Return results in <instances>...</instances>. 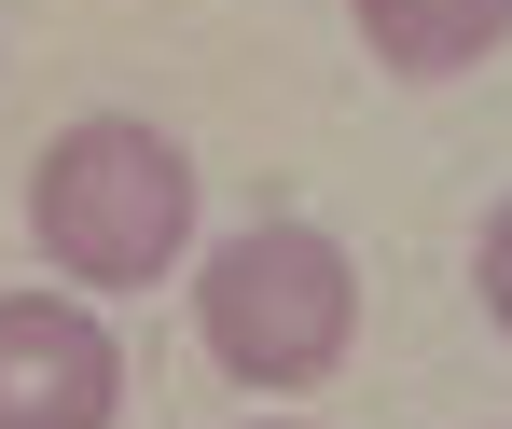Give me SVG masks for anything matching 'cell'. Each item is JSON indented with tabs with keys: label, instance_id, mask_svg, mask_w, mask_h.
<instances>
[{
	"label": "cell",
	"instance_id": "obj_2",
	"mask_svg": "<svg viewBox=\"0 0 512 429\" xmlns=\"http://www.w3.org/2000/svg\"><path fill=\"white\" fill-rule=\"evenodd\" d=\"M194 333L236 388H319L360 333V263L319 222H236L194 263Z\"/></svg>",
	"mask_w": 512,
	"mask_h": 429
},
{
	"label": "cell",
	"instance_id": "obj_1",
	"mask_svg": "<svg viewBox=\"0 0 512 429\" xmlns=\"http://www.w3.org/2000/svg\"><path fill=\"white\" fill-rule=\"evenodd\" d=\"M28 236L70 291H153L194 250V153L153 111H84L28 167Z\"/></svg>",
	"mask_w": 512,
	"mask_h": 429
},
{
	"label": "cell",
	"instance_id": "obj_3",
	"mask_svg": "<svg viewBox=\"0 0 512 429\" xmlns=\"http://www.w3.org/2000/svg\"><path fill=\"white\" fill-rule=\"evenodd\" d=\"M125 346L84 291H0V429H111Z\"/></svg>",
	"mask_w": 512,
	"mask_h": 429
},
{
	"label": "cell",
	"instance_id": "obj_6",
	"mask_svg": "<svg viewBox=\"0 0 512 429\" xmlns=\"http://www.w3.org/2000/svg\"><path fill=\"white\" fill-rule=\"evenodd\" d=\"M263 429H291V416H263Z\"/></svg>",
	"mask_w": 512,
	"mask_h": 429
},
{
	"label": "cell",
	"instance_id": "obj_5",
	"mask_svg": "<svg viewBox=\"0 0 512 429\" xmlns=\"http://www.w3.org/2000/svg\"><path fill=\"white\" fill-rule=\"evenodd\" d=\"M471 291H485V319L512 333V194L485 208V236H471Z\"/></svg>",
	"mask_w": 512,
	"mask_h": 429
},
{
	"label": "cell",
	"instance_id": "obj_4",
	"mask_svg": "<svg viewBox=\"0 0 512 429\" xmlns=\"http://www.w3.org/2000/svg\"><path fill=\"white\" fill-rule=\"evenodd\" d=\"M346 14H360V56L402 84H457L512 42V0H346Z\"/></svg>",
	"mask_w": 512,
	"mask_h": 429
}]
</instances>
